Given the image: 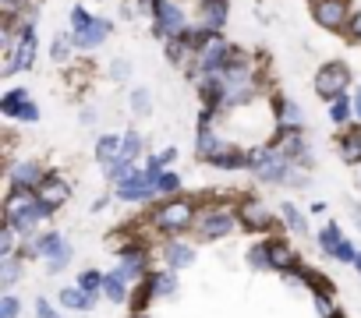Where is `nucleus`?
<instances>
[{"label": "nucleus", "instance_id": "obj_1", "mask_svg": "<svg viewBox=\"0 0 361 318\" xmlns=\"http://www.w3.org/2000/svg\"><path fill=\"white\" fill-rule=\"evenodd\" d=\"M153 195H160V170H153L149 163H145V170H131L117 184V198H124V202H145Z\"/></svg>", "mask_w": 361, "mask_h": 318}, {"label": "nucleus", "instance_id": "obj_2", "mask_svg": "<svg viewBox=\"0 0 361 318\" xmlns=\"http://www.w3.org/2000/svg\"><path fill=\"white\" fill-rule=\"evenodd\" d=\"M195 202H188V198H174V202H167V205H160L156 212H153V223L163 230V234H180V230H188V227H195Z\"/></svg>", "mask_w": 361, "mask_h": 318}, {"label": "nucleus", "instance_id": "obj_3", "mask_svg": "<svg viewBox=\"0 0 361 318\" xmlns=\"http://www.w3.org/2000/svg\"><path fill=\"white\" fill-rule=\"evenodd\" d=\"M28 254H43L46 259V272H60L68 262H71V247L68 241L60 234H43L33 241V247H28Z\"/></svg>", "mask_w": 361, "mask_h": 318}, {"label": "nucleus", "instance_id": "obj_4", "mask_svg": "<svg viewBox=\"0 0 361 318\" xmlns=\"http://www.w3.org/2000/svg\"><path fill=\"white\" fill-rule=\"evenodd\" d=\"M234 223H237V219L230 216V209H205V212L195 219V230H198L202 241H220V237H230Z\"/></svg>", "mask_w": 361, "mask_h": 318}, {"label": "nucleus", "instance_id": "obj_5", "mask_svg": "<svg viewBox=\"0 0 361 318\" xmlns=\"http://www.w3.org/2000/svg\"><path fill=\"white\" fill-rule=\"evenodd\" d=\"M347 82H351V75H347L344 64H326V68H319V75H315V92L322 95V100L333 103L337 95H344Z\"/></svg>", "mask_w": 361, "mask_h": 318}, {"label": "nucleus", "instance_id": "obj_6", "mask_svg": "<svg viewBox=\"0 0 361 318\" xmlns=\"http://www.w3.org/2000/svg\"><path fill=\"white\" fill-rule=\"evenodd\" d=\"M33 60H36V32H33V25H28L21 36H18V46H15V53L8 57V68H4V75H15V71H28L33 68Z\"/></svg>", "mask_w": 361, "mask_h": 318}, {"label": "nucleus", "instance_id": "obj_7", "mask_svg": "<svg viewBox=\"0 0 361 318\" xmlns=\"http://www.w3.org/2000/svg\"><path fill=\"white\" fill-rule=\"evenodd\" d=\"M156 36H170V39L185 36V15H180V8L170 4V0H160L156 4Z\"/></svg>", "mask_w": 361, "mask_h": 318}, {"label": "nucleus", "instance_id": "obj_8", "mask_svg": "<svg viewBox=\"0 0 361 318\" xmlns=\"http://www.w3.org/2000/svg\"><path fill=\"white\" fill-rule=\"evenodd\" d=\"M36 198H39V202L53 212L57 205H64V202L71 198V187H68V180H64V177H46V180L36 187Z\"/></svg>", "mask_w": 361, "mask_h": 318}, {"label": "nucleus", "instance_id": "obj_9", "mask_svg": "<svg viewBox=\"0 0 361 318\" xmlns=\"http://www.w3.org/2000/svg\"><path fill=\"white\" fill-rule=\"evenodd\" d=\"M315 21L329 32H340L344 21H347V4L344 0H319L315 4Z\"/></svg>", "mask_w": 361, "mask_h": 318}, {"label": "nucleus", "instance_id": "obj_10", "mask_svg": "<svg viewBox=\"0 0 361 318\" xmlns=\"http://www.w3.org/2000/svg\"><path fill=\"white\" fill-rule=\"evenodd\" d=\"M0 110H4L8 117H18V120H28V124H36L39 120V110L28 103V92H21V88H15V92H8V100L0 103Z\"/></svg>", "mask_w": 361, "mask_h": 318}, {"label": "nucleus", "instance_id": "obj_11", "mask_svg": "<svg viewBox=\"0 0 361 318\" xmlns=\"http://www.w3.org/2000/svg\"><path fill=\"white\" fill-rule=\"evenodd\" d=\"M237 216H241V223H245L248 230H269L273 227V212H269L262 202H245L237 209Z\"/></svg>", "mask_w": 361, "mask_h": 318}, {"label": "nucleus", "instance_id": "obj_12", "mask_svg": "<svg viewBox=\"0 0 361 318\" xmlns=\"http://www.w3.org/2000/svg\"><path fill=\"white\" fill-rule=\"evenodd\" d=\"M163 262H167V269H188L192 262H195V247L192 244H185V241H167L163 244Z\"/></svg>", "mask_w": 361, "mask_h": 318}, {"label": "nucleus", "instance_id": "obj_13", "mask_svg": "<svg viewBox=\"0 0 361 318\" xmlns=\"http://www.w3.org/2000/svg\"><path fill=\"white\" fill-rule=\"evenodd\" d=\"M11 180H15V187H21V191H36L46 177H43V170H39V163H15L11 167Z\"/></svg>", "mask_w": 361, "mask_h": 318}, {"label": "nucleus", "instance_id": "obj_14", "mask_svg": "<svg viewBox=\"0 0 361 318\" xmlns=\"http://www.w3.org/2000/svg\"><path fill=\"white\" fill-rule=\"evenodd\" d=\"M107 36H110V21H93V25H85V28L75 32V46L78 50H96Z\"/></svg>", "mask_w": 361, "mask_h": 318}, {"label": "nucleus", "instance_id": "obj_15", "mask_svg": "<svg viewBox=\"0 0 361 318\" xmlns=\"http://www.w3.org/2000/svg\"><path fill=\"white\" fill-rule=\"evenodd\" d=\"M227 25V0H202V28L220 32Z\"/></svg>", "mask_w": 361, "mask_h": 318}, {"label": "nucleus", "instance_id": "obj_16", "mask_svg": "<svg viewBox=\"0 0 361 318\" xmlns=\"http://www.w3.org/2000/svg\"><path fill=\"white\" fill-rule=\"evenodd\" d=\"M344 244H347V241H344V234H340L337 223H329V227L319 230V247H322V254H329V259H337V262H340Z\"/></svg>", "mask_w": 361, "mask_h": 318}, {"label": "nucleus", "instance_id": "obj_17", "mask_svg": "<svg viewBox=\"0 0 361 318\" xmlns=\"http://www.w3.org/2000/svg\"><path fill=\"white\" fill-rule=\"evenodd\" d=\"M60 304L71 308V311H93L96 308V294H85L82 286H68V290H60Z\"/></svg>", "mask_w": 361, "mask_h": 318}, {"label": "nucleus", "instance_id": "obj_18", "mask_svg": "<svg viewBox=\"0 0 361 318\" xmlns=\"http://www.w3.org/2000/svg\"><path fill=\"white\" fill-rule=\"evenodd\" d=\"M120 145H124V138H117V135H103L96 142V159H100V167H113L117 159H120Z\"/></svg>", "mask_w": 361, "mask_h": 318}, {"label": "nucleus", "instance_id": "obj_19", "mask_svg": "<svg viewBox=\"0 0 361 318\" xmlns=\"http://www.w3.org/2000/svg\"><path fill=\"white\" fill-rule=\"evenodd\" d=\"M195 149H198L202 159H213L216 152H223L220 138L213 135V127H209V124H198V131H195Z\"/></svg>", "mask_w": 361, "mask_h": 318}, {"label": "nucleus", "instance_id": "obj_20", "mask_svg": "<svg viewBox=\"0 0 361 318\" xmlns=\"http://www.w3.org/2000/svg\"><path fill=\"white\" fill-rule=\"evenodd\" d=\"M149 294H153V297H174L177 294V276H174V269H163V272H156L153 279H149Z\"/></svg>", "mask_w": 361, "mask_h": 318}, {"label": "nucleus", "instance_id": "obj_21", "mask_svg": "<svg viewBox=\"0 0 361 318\" xmlns=\"http://www.w3.org/2000/svg\"><path fill=\"white\" fill-rule=\"evenodd\" d=\"M103 294H107L113 304H124V301H128V279L120 276V272H110V276L103 279Z\"/></svg>", "mask_w": 361, "mask_h": 318}, {"label": "nucleus", "instance_id": "obj_22", "mask_svg": "<svg viewBox=\"0 0 361 318\" xmlns=\"http://www.w3.org/2000/svg\"><path fill=\"white\" fill-rule=\"evenodd\" d=\"M266 244H269V262H273L277 272H284V269L294 265V254H290V247L284 241H266Z\"/></svg>", "mask_w": 361, "mask_h": 318}, {"label": "nucleus", "instance_id": "obj_23", "mask_svg": "<svg viewBox=\"0 0 361 318\" xmlns=\"http://www.w3.org/2000/svg\"><path fill=\"white\" fill-rule=\"evenodd\" d=\"M277 113H280V124L287 127V131H301V124H305V117H301V110L290 100H280L277 103Z\"/></svg>", "mask_w": 361, "mask_h": 318}, {"label": "nucleus", "instance_id": "obj_24", "mask_svg": "<svg viewBox=\"0 0 361 318\" xmlns=\"http://www.w3.org/2000/svg\"><path fill=\"white\" fill-rule=\"evenodd\" d=\"M213 167H220V170H237V167H248V156H241L237 149H223V152H216L213 159H209Z\"/></svg>", "mask_w": 361, "mask_h": 318}, {"label": "nucleus", "instance_id": "obj_25", "mask_svg": "<svg viewBox=\"0 0 361 318\" xmlns=\"http://www.w3.org/2000/svg\"><path fill=\"white\" fill-rule=\"evenodd\" d=\"M138 152H142V135H138V131H128V135H124V145H120V159H117V163L131 167L135 159H138Z\"/></svg>", "mask_w": 361, "mask_h": 318}, {"label": "nucleus", "instance_id": "obj_26", "mask_svg": "<svg viewBox=\"0 0 361 318\" xmlns=\"http://www.w3.org/2000/svg\"><path fill=\"white\" fill-rule=\"evenodd\" d=\"M340 152H344V163H361V131H347L340 138Z\"/></svg>", "mask_w": 361, "mask_h": 318}, {"label": "nucleus", "instance_id": "obj_27", "mask_svg": "<svg viewBox=\"0 0 361 318\" xmlns=\"http://www.w3.org/2000/svg\"><path fill=\"white\" fill-rule=\"evenodd\" d=\"M117 272L124 276V279H142L145 276V254H128L124 265H120Z\"/></svg>", "mask_w": 361, "mask_h": 318}, {"label": "nucleus", "instance_id": "obj_28", "mask_svg": "<svg viewBox=\"0 0 361 318\" xmlns=\"http://www.w3.org/2000/svg\"><path fill=\"white\" fill-rule=\"evenodd\" d=\"M21 276V265H18V259L15 254H4V269H0V286L4 290H11V283Z\"/></svg>", "mask_w": 361, "mask_h": 318}, {"label": "nucleus", "instance_id": "obj_29", "mask_svg": "<svg viewBox=\"0 0 361 318\" xmlns=\"http://www.w3.org/2000/svg\"><path fill=\"white\" fill-rule=\"evenodd\" d=\"M248 265H252V269H259V272L273 269V262H269V244H255V247L248 251Z\"/></svg>", "mask_w": 361, "mask_h": 318}, {"label": "nucleus", "instance_id": "obj_30", "mask_svg": "<svg viewBox=\"0 0 361 318\" xmlns=\"http://www.w3.org/2000/svg\"><path fill=\"white\" fill-rule=\"evenodd\" d=\"M103 279L107 276H100V272H93V269H85L82 276H78V286L85 294H96V290H103Z\"/></svg>", "mask_w": 361, "mask_h": 318}, {"label": "nucleus", "instance_id": "obj_31", "mask_svg": "<svg viewBox=\"0 0 361 318\" xmlns=\"http://www.w3.org/2000/svg\"><path fill=\"white\" fill-rule=\"evenodd\" d=\"M347 113H351V100H347V95H337V100L329 103V117H333V124H344Z\"/></svg>", "mask_w": 361, "mask_h": 318}, {"label": "nucleus", "instance_id": "obj_32", "mask_svg": "<svg viewBox=\"0 0 361 318\" xmlns=\"http://www.w3.org/2000/svg\"><path fill=\"white\" fill-rule=\"evenodd\" d=\"M284 223H287V227H290L294 234H305V216H301V212H297L290 202L284 205Z\"/></svg>", "mask_w": 361, "mask_h": 318}, {"label": "nucleus", "instance_id": "obj_33", "mask_svg": "<svg viewBox=\"0 0 361 318\" xmlns=\"http://www.w3.org/2000/svg\"><path fill=\"white\" fill-rule=\"evenodd\" d=\"M18 297L15 294H4V297H0V318H18Z\"/></svg>", "mask_w": 361, "mask_h": 318}, {"label": "nucleus", "instance_id": "obj_34", "mask_svg": "<svg viewBox=\"0 0 361 318\" xmlns=\"http://www.w3.org/2000/svg\"><path fill=\"white\" fill-rule=\"evenodd\" d=\"M177 187H180V177L170 174V170H163V174H160V195H174Z\"/></svg>", "mask_w": 361, "mask_h": 318}, {"label": "nucleus", "instance_id": "obj_35", "mask_svg": "<svg viewBox=\"0 0 361 318\" xmlns=\"http://www.w3.org/2000/svg\"><path fill=\"white\" fill-rule=\"evenodd\" d=\"M131 106H135V113H149V110H153V103H149V92H145V88H135V92H131Z\"/></svg>", "mask_w": 361, "mask_h": 318}, {"label": "nucleus", "instance_id": "obj_36", "mask_svg": "<svg viewBox=\"0 0 361 318\" xmlns=\"http://www.w3.org/2000/svg\"><path fill=\"white\" fill-rule=\"evenodd\" d=\"M93 21H96V18L89 15L85 8H75V15H71V25H75V32H78V28H85V25H93Z\"/></svg>", "mask_w": 361, "mask_h": 318}, {"label": "nucleus", "instance_id": "obj_37", "mask_svg": "<svg viewBox=\"0 0 361 318\" xmlns=\"http://www.w3.org/2000/svg\"><path fill=\"white\" fill-rule=\"evenodd\" d=\"M36 318H60V315L50 308V301H46V297H39V301H36Z\"/></svg>", "mask_w": 361, "mask_h": 318}, {"label": "nucleus", "instance_id": "obj_38", "mask_svg": "<svg viewBox=\"0 0 361 318\" xmlns=\"http://www.w3.org/2000/svg\"><path fill=\"white\" fill-rule=\"evenodd\" d=\"M68 39H71V36H60V39L53 43V60H64V57H68Z\"/></svg>", "mask_w": 361, "mask_h": 318}, {"label": "nucleus", "instance_id": "obj_39", "mask_svg": "<svg viewBox=\"0 0 361 318\" xmlns=\"http://www.w3.org/2000/svg\"><path fill=\"white\" fill-rule=\"evenodd\" d=\"M315 304H319V311H322V318H333V304L326 301V294H315Z\"/></svg>", "mask_w": 361, "mask_h": 318}, {"label": "nucleus", "instance_id": "obj_40", "mask_svg": "<svg viewBox=\"0 0 361 318\" xmlns=\"http://www.w3.org/2000/svg\"><path fill=\"white\" fill-rule=\"evenodd\" d=\"M347 28H351V36L361 43V11H354V18H351V25H347Z\"/></svg>", "mask_w": 361, "mask_h": 318}, {"label": "nucleus", "instance_id": "obj_41", "mask_svg": "<svg viewBox=\"0 0 361 318\" xmlns=\"http://www.w3.org/2000/svg\"><path fill=\"white\" fill-rule=\"evenodd\" d=\"M354 113H358V120H361V88L354 92Z\"/></svg>", "mask_w": 361, "mask_h": 318}, {"label": "nucleus", "instance_id": "obj_42", "mask_svg": "<svg viewBox=\"0 0 361 318\" xmlns=\"http://www.w3.org/2000/svg\"><path fill=\"white\" fill-rule=\"evenodd\" d=\"M0 4H4V11H8V15H11V11H15V8H18V0H0Z\"/></svg>", "mask_w": 361, "mask_h": 318}, {"label": "nucleus", "instance_id": "obj_43", "mask_svg": "<svg viewBox=\"0 0 361 318\" xmlns=\"http://www.w3.org/2000/svg\"><path fill=\"white\" fill-rule=\"evenodd\" d=\"M354 269H358V272H361V254H358V262H354Z\"/></svg>", "mask_w": 361, "mask_h": 318}, {"label": "nucleus", "instance_id": "obj_44", "mask_svg": "<svg viewBox=\"0 0 361 318\" xmlns=\"http://www.w3.org/2000/svg\"><path fill=\"white\" fill-rule=\"evenodd\" d=\"M138 318H149V315H138Z\"/></svg>", "mask_w": 361, "mask_h": 318}, {"label": "nucleus", "instance_id": "obj_45", "mask_svg": "<svg viewBox=\"0 0 361 318\" xmlns=\"http://www.w3.org/2000/svg\"><path fill=\"white\" fill-rule=\"evenodd\" d=\"M156 4H160V0H156Z\"/></svg>", "mask_w": 361, "mask_h": 318}]
</instances>
